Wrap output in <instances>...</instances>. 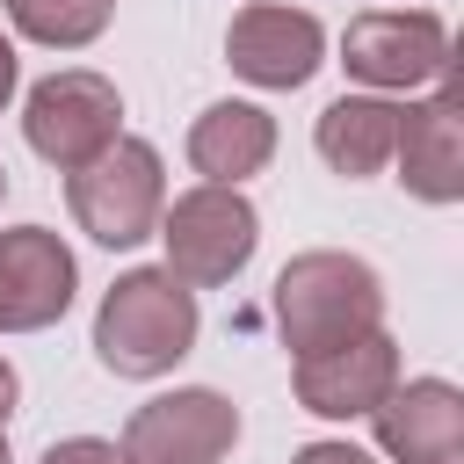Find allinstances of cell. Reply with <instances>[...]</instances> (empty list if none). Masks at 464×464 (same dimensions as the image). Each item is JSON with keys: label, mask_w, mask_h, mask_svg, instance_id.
Segmentation results:
<instances>
[{"label": "cell", "mask_w": 464, "mask_h": 464, "mask_svg": "<svg viewBox=\"0 0 464 464\" xmlns=\"http://www.w3.org/2000/svg\"><path fill=\"white\" fill-rule=\"evenodd\" d=\"M384 464H457L464 457V392L450 377H413L392 384L384 406L370 413Z\"/></svg>", "instance_id": "7c38bea8"}, {"label": "cell", "mask_w": 464, "mask_h": 464, "mask_svg": "<svg viewBox=\"0 0 464 464\" xmlns=\"http://www.w3.org/2000/svg\"><path fill=\"white\" fill-rule=\"evenodd\" d=\"M22 138L58 174L87 167L94 152H109L123 138V94H116V80H102L87 65H65V72L36 80L29 102H22Z\"/></svg>", "instance_id": "5b68a950"}, {"label": "cell", "mask_w": 464, "mask_h": 464, "mask_svg": "<svg viewBox=\"0 0 464 464\" xmlns=\"http://www.w3.org/2000/svg\"><path fill=\"white\" fill-rule=\"evenodd\" d=\"M36 464H123V450L102 442V435H65V442H51Z\"/></svg>", "instance_id": "2e32d148"}, {"label": "cell", "mask_w": 464, "mask_h": 464, "mask_svg": "<svg viewBox=\"0 0 464 464\" xmlns=\"http://www.w3.org/2000/svg\"><path fill=\"white\" fill-rule=\"evenodd\" d=\"M341 65L377 94H413L450 72V29L428 7H370L341 29Z\"/></svg>", "instance_id": "8992f818"}, {"label": "cell", "mask_w": 464, "mask_h": 464, "mask_svg": "<svg viewBox=\"0 0 464 464\" xmlns=\"http://www.w3.org/2000/svg\"><path fill=\"white\" fill-rule=\"evenodd\" d=\"M80 261L51 225L0 232V334H44L72 312Z\"/></svg>", "instance_id": "9c48e42d"}, {"label": "cell", "mask_w": 464, "mask_h": 464, "mask_svg": "<svg viewBox=\"0 0 464 464\" xmlns=\"http://www.w3.org/2000/svg\"><path fill=\"white\" fill-rule=\"evenodd\" d=\"M14 80H22V65H14V44L0 36V109L14 102Z\"/></svg>", "instance_id": "d6986e66"}, {"label": "cell", "mask_w": 464, "mask_h": 464, "mask_svg": "<svg viewBox=\"0 0 464 464\" xmlns=\"http://www.w3.org/2000/svg\"><path fill=\"white\" fill-rule=\"evenodd\" d=\"M0 196H7V167H0Z\"/></svg>", "instance_id": "44dd1931"}, {"label": "cell", "mask_w": 464, "mask_h": 464, "mask_svg": "<svg viewBox=\"0 0 464 464\" xmlns=\"http://www.w3.org/2000/svg\"><path fill=\"white\" fill-rule=\"evenodd\" d=\"M239 442V406L210 384H181L145 399L123 420V464H225Z\"/></svg>", "instance_id": "52a82bcc"}, {"label": "cell", "mask_w": 464, "mask_h": 464, "mask_svg": "<svg viewBox=\"0 0 464 464\" xmlns=\"http://www.w3.org/2000/svg\"><path fill=\"white\" fill-rule=\"evenodd\" d=\"M384 326V283L362 254L341 246H312L297 261H283L276 276V334L290 355H319L341 341H362Z\"/></svg>", "instance_id": "6da1fadb"}, {"label": "cell", "mask_w": 464, "mask_h": 464, "mask_svg": "<svg viewBox=\"0 0 464 464\" xmlns=\"http://www.w3.org/2000/svg\"><path fill=\"white\" fill-rule=\"evenodd\" d=\"M276 160V116L261 102H210L188 123V167L210 188H239L246 174H261Z\"/></svg>", "instance_id": "4fadbf2b"}, {"label": "cell", "mask_w": 464, "mask_h": 464, "mask_svg": "<svg viewBox=\"0 0 464 464\" xmlns=\"http://www.w3.org/2000/svg\"><path fill=\"white\" fill-rule=\"evenodd\" d=\"M0 7L44 51H87L109 29V14H116V0H0Z\"/></svg>", "instance_id": "9a60e30c"}, {"label": "cell", "mask_w": 464, "mask_h": 464, "mask_svg": "<svg viewBox=\"0 0 464 464\" xmlns=\"http://www.w3.org/2000/svg\"><path fill=\"white\" fill-rule=\"evenodd\" d=\"M399 188L413 203H457L464 196V87L457 72H442V87L428 102H399V145H392Z\"/></svg>", "instance_id": "ba28073f"}, {"label": "cell", "mask_w": 464, "mask_h": 464, "mask_svg": "<svg viewBox=\"0 0 464 464\" xmlns=\"http://www.w3.org/2000/svg\"><path fill=\"white\" fill-rule=\"evenodd\" d=\"M312 145H319V160H326L334 174L370 181V174L392 167V145H399V102H392V94H341V102L319 109Z\"/></svg>", "instance_id": "5bb4252c"}, {"label": "cell", "mask_w": 464, "mask_h": 464, "mask_svg": "<svg viewBox=\"0 0 464 464\" xmlns=\"http://www.w3.org/2000/svg\"><path fill=\"white\" fill-rule=\"evenodd\" d=\"M225 58H232L239 80H254V87H268V94H290V87H304V80L326 65V29H319V14H304V7L254 0V7L232 14Z\"/></svg>", "instance_id": "30bf717a"}, {"label": "cell", "mask_w": 464, "mask_h": 464, "mask_svg": "<svg viewBox=\"0 0 464 464\" xmlns=\"http://www.w3.org/2000/svg\"><path fill=\"white\" fill-rule=\"evenodd\" d=\"M160 246H167V276L174 283H188V290H218V283H232L246 261H254V246H261V218H254V203L239 196V188H210V181H196V188H181L167 210H160Z\"/></svg>", "instance_id": "277c9868"}, {"label": "cell", "mask_w": 464, "mask_h": 464, "mask_svg": "<svg viewBox=\"0 0 464 464\" xmlns=\"http://www.w3.org/2000/svg\"><path fill=\"white\" fill-rule=\"evenodd\" d=\"M392 384H399V341L384 326L362 334V341H341V348H319V355L290 362V392L319 420H370Z\"/></svg>", "instance_id": "8fae6325"}, {"label": "cell", "mask_w": 464, "mask_h": 464, "mask_svg": "<svg viewBox=\"0 0 464 464\" xmlns=\"http://www.w3.org/2000/svg\"><path fill=\"white\" fill-rule=\"evenodd\" d=\"M196 326L203 312L188 283H174L167 268H123L94 304V355L102 370L145 384V377H167L196 348Z\"/></svg>", "instance_id": "7a4b0ae2"}, {"label": "cell", "mask_w": 464, "mask_h": 464, "mask_svg": "<svg viewBox=\"0 0 464 464\" xmlns=\"http://www.w3.org/2000/svg\"><path fill=\"white\" fill-rule=\"evenodd\" d=\"M290 464H384V457H370V450H355V442H304Z\"/></svg>", "instance_id": "e0dca14e"}, {"label": "cell", "mask_w": 464, "mask_h": 464, "mask_svg": "<svg viewBox=\"0 0 464 464\" xmlns=\"http://www.w3.org/2000/svg\"><path fill=\"white\" fill-rule=\"evenodd\" d=\"M0 464H7V435H0Z\"/></svg>", "instance_id": "ffe728a7"}, {"label": "cell", "mask_w": 464, "mask_h": 464, "mask_svg": "<svg viewBox=\"0 0 464 464\" xmlns=\"http://www.w3.org/2000/svg\"><path fill=\"white\" fill-rule=\"evenodd\" d=\"M14 399H22V377H14V362L0 355V435H7V413H14Z\"/></svg>", "instance_id": "ac0fdd59"}, {"label": "cell", "mask_w": 464, "mask_h": 464, "mask_svg": "<svg viewBox=\"0 0 464 464\" xmlns=\"http://www.w3.org/2000/svg\"><path fill=\"white\" fill-rule=\"evenodd\" d=\"M65 203H72V225L94 239V246H138L160 232V210H167V167L145 138H116L109 152H94L87 167L65 174Z\"/></svg>", "instance_id": "3957f363"}]
</instances>
